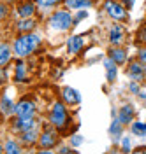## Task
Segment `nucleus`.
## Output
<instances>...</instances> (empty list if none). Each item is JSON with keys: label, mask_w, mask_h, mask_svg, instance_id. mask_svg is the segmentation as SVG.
Returning a JSON list of instances; mask_svg holds the SVG:
<instances>
[{"label": "nucleus", "mask_w": 146, "mask_h": 154, "mask_svg": "<svg viewBox=\"0 0 146 154\" xmlns=\"http://www.w3.org/2000/svg\"><path fill=\"white\" fill-rule=\"evenodd\" d=\"M85 18H86V12H85V11L78 12V16H76V23H78V21H81V19H85Z\"/></svg>", "instance_id": "29"}, {"label": "nucleus", "mask_w": 146, "mask_h": 154, "mask_svg": "<svg viewBox=\"0 0 146 154\" xmlns=\"http://www.w3.org/2000/svg\"><path fill=\"white\" fill-rule=\"evenodd\" d=\"M132 133L137 137H146V123H134L132 125Z\"/></svg>", "instance_id": "19"}, {"label": "nucleus", "mask_w": 146, "mask_h": 154, "mask_svg": "<svg viewBox=\"0 0 146 154\" xmlns=\"http://www.w3.org/2000/svg\"><path fill=\"white\" fill-rule=\"evenodd\" d=\"M109 40H111V44H120L123 40V28L115 25L109 32Z\"/></svg>", "instance_id": "12"}, {"label": "nucleus", "mask_w": 146, "mask_h": 154, "mask_svg": "<svg viewBox=\"0 0 146 154\" xmlns=\"http://www.w3.org/2000/svg\"><path fill=\"white\" fill-rule=\"evenodd\" d=\"M127 74H128L130 79H134V81H141L146 75V65L144 63H132L128 67V72Z\"/></svg>", "instance_id": "6"}, {"label": "nucleus", "mask_w": 146, "mask_h": 154, "mask_svg": "<svg viewBox=\"0 0 146 154\" xmlns=\"http://www.w3.org/2000/svg\"><path fill=\"white\" fill-rule=\"evenodd\" d=\"M132 116H134V109H132L130 105H123L122 109H120V116H118V121H120L122 125H127V123H130Z\"/></svg>", "instance_id": "11"}, {"label": "nucleus", "mask_w": 146, "mask_h": 154, "mask_svg": "<svg viewBox=\"0 0 146 154\" xmlns=\"http://www.w3.org/2000/svg\"><path fill=\"white\" fill-rule=\"evenodd\" d=\"M4 151H5V152H9V154H18L21 149H20V145H16L12 140H9V142L5 144V147H4Z\"/></svg>", "instance_id": "22"}, {"label": "nucleus", "mask_w": 146, "mask_h": 154, "mask_svg": "<svg viewBox=\"0 0 146 154\" xmlns=\"http://www.w3.org/2000/svg\"><path fill=\"white\" fill-rule=\"evenodd\" d=\"M111 60L116 63V65H120V63H125V60H127V53L123 51V49H113L111 51Z\"/></svg>", "instance_id": "16"}, {"label": "nucleus", "mask_w": 146, "mask_h": 154, "mask_svg": "<svg viewBox=\"0 0 146 154\" xmlns=\"http://www.w3.org/2000/svg\"><path fill=\"white\" fill-rule=\"evenodd\" d=\"M2 151H4V149H2V147H0V152H2Z\"/></svg>", "instance_id": "34"}, {"label": "nucleus", "mask_w": 146, "mask_h": 154, "mask_svg": "<svg viewBox=\"0 0 146 154\" xmlns=\"http://www.w3.org/2000/svg\"><path fill=\"white\" fill-rule=\"evenodd\" d=\"M104 67L107 70V79L109 81H115L116 79V63L109 58V60H104Z\"/></svg>", "instance_id": "13"}, {"label": "nucleus", "mask_w": 146, "mask_h": 154, "mask_svg": "<svg viewBox=\"0 0 146 154\" xmlns=\"http://www.w3.org/2000/svg\"><path fill=\"white\" fill-rule=\"evenodd\" d=\"M11 60V49L7 44H0V67L7 65Z\"/></svg>", "instance_id": "14"}, {"label": "nucleus", "mask_w": 146, "mask_h": 154, "mask_svg": "<svg viewBox=\"0 0 146 154\" xmlns=\"http://www.w3.org/2000/svg\"><path fill=\"white\" fill-rule=\"evenodd\" d=\"M139 60H141V63H144L146 65V49H141V53H139Z\"/></svg>", "instance_id": "28"}, {"label": "nucleus", "mask_w": 146, "mask_h": 154, "mask_svg": "<svg viewBox=\"0 0 146 154\" xmlns=\"http://www.w3.org/2000/svg\"><path fill=\"white\" fill-rule=\"evenodd\" d=\"M139 38L146 42V28H141V32H139Z\"/></svg>", "instance_id": "30"}, {"label": "nucleus", "mask_w": 146, "mask_h": 154, "mask_svg": "<svg viewBox=\"0 0 146 154\" xmlns=\"http://www.w3.org/2000/svg\"><path fill=\"white\" fill-rule=\"evenodd\" d=\"M123 2H125L127 7H132V4H134V0H123Z\"/></svg>", "instance_id": "32"}, {"label": "nucleus", "mask_w": 146, "mask_h": 154, "mask_svg": "<svg viewBox=\"0 0 146 154\" xmlns=\"http://www.w3.org/2000/svg\"><path fill=\"white\" fill-rule=\"evenodd\" d=\"M30 128H34V117H18V121L14 123L16 131H27Z\"/></svg>", "instance_id": "10"}, {"label": "nucleus", "mask_w": 146, "mask_h": 154, "mask_svg": "<svg viewBox=\"0 0 146 154\" xmlns=\"http://www.w3.org/2000/svg\"><path fill=\"white\" fill-rule=\"evenodd\" d=\"M37 2V5L41 7H53V5H57L60 0H35Z\"/></svg>", "instance_id": "24"}, {"label": "nucleus", "mask_w": 146, "mask_h": 154, "mask_svg": "<svg viewBox=\"0 0 146 154\" xmlns=\"http://www.w3.org/2000/svg\"><path fill=\"white\" fill-rule=\"evenodd\" d=\"M49 119H51L53 126H57L58 130H60V128H63V126L67 125V110H65L63 103L57 102V103L53 105V110H51V116H49Z\"/></svg>", "instance_id": "3"}, {"label": "nucleus", "mask_w": 146, "mask_h": 154, "mask_svg": "<svg viewBox=\"0 0 146 154\" xmlns=\"http://www.w3.org/2000/svg\"><path fill=\"white\" fill-rule=\"evenodd\" d=\"M16 79L18 81H25V65L23 63H20L16 67Z\"/></svg>", "instance_id": "25"}, {"label": "nucleus", "mask_w": 146, "mask_h": 154, "mask_svg": "<svg viewBox=\"0 0 146 154\" xmlns=\"http://www.w3.org/2000/svg\"><path fill=\"white\" fill-rule=\"evenodd\" d=\"M122 147H123V151H125V152H128V151H130V147H132V145H130V138H123V140H122Z\"/></svg>", "instance_id": "26"}, {"label": "nucleus", "mask_w": 146, "mask_h": 154, "mask_svg": "<svg viewBox=\"0 0 146 154\" xmlns=\"http://www.w3.org/2000/svg\"><path fill=\"white\" fill-rule=\"evenodd\" d=\"M120 133H122V123H120V121H115V123L111 125V135H113V137H115V135L120 137Z\"/></svg>", "instance_id": "23"}, {"label": "nucleus", "mask_w": 146, "mask_h": 154, "mask_svg": "<svg viewBox=\"0 0 146 154\" xmlns=\"http://www.w3.org/2000/svg\"><path fill=\"white\" fill-rule=\"evenodd\" d=\"M39 44H41V38L35 33L23 35V37L16 38V42H14V53L20 58L27 56V54H30L32 51H35V49L39 48Z\"/></svg>", "instance_id": "1"}, {"label": "nucleus", "mask_w": 146, "mask_h": 154, "mask_svg": "<svg viewBox=\"0 0 146 154\" xmlns=\"http://www.w3.org/2000/svg\"><path fill=\"white\" fill-rule=\"evenodd\" d=\"M34 11H35V7H34V4L32 2H28V4H23L20 9H18V14H20V18H30V16H34Z\"/></svg>", "instance_id": "15"}, {"label": "nucleus", "mask_w": 146, "mask_h": 154, "mask_svg": "<svg viewBox=\"0 0 146 154\" xmlns=\"http://www.w3.org/2000/svg\"><path fill=\"white\" fill-rule=\"evenodd\" d=\"M60 152H70V149H67V147H62V149H60Z\"/></svg>", "instance_id": "33"}, {"label": "nucleus", "mask_w": 146, "mask_h": 154, "mask_svg": "<svg viewBox=\"0 0 146 154\" xmlns=\"http://www.w3.org/2000/svg\"><path fill=\"white\" fill-rule=\"evenodd\" d=\"M34 26H35V21L34 19H28V18H25V21H20L18 23V30H21V32H28Z\"/></svg>", "instance_id": "21"}, {"label": "nucleus", "mask_w": 146, "mask_h": 154, "mask_svg": "<svg viewBox=\"0 0 146 154\" xmlns=\"http://www.w3.org/2000/svg\"><path fill=\"white\" fill-rule=\"evenodd\" d=\"M81 140H83V138H81L79 135H76V137H72V138H70V144H72V145H79V144H81Z\"/></svg>", "instance_id": "27"}, {"label": "nucleus", "mask_w": 146, "mask_h": 154, "mask_svg": "<svg viewBox=\"0 0 146 154\" xmlns=\"http://www.w3.org/2000/svg\"><path fill=\"white\" fill-rule=\"evenodd\" d=\"M106 11H107V14H109V16H111L113 19H116V21H122V19H125V18H127L125 9H123L120 4L113 2V0H109V2L106 4Z\"/></svg>", "instance_id": "5"}, {"label": "nucleus", "mask_w": 146, "mask_h": 154, "mask_svg": "<svg viewBox=\"0 0 146 154\" xmlns=\"http://www.w3.org/2000/svg\"><path fill=\"white\" fill-rule=\"evenodd\" d=\"M62 96H63V100L67 102V103H79V100H81V96H79V93L76 91V89H72V88H63V93H62Z\"/></svg>", "instance_id": "9"}, {"label": "nucleus", "mask_w": 146, "mask_h": 154, "mask_svg": "<svg viewBox=\"0 0 146 154\" xmlns=\"http://www.w3.org/2000/svg\"><path fill=\"white\" fill-rule=\"evenodd\" d=\"M83 44H85V40H83V37H70L67 40V49L70 54H78L79 51H81V48H83Z\"/></svg>", "instance_id": "8"}, {"label": "nucleus", "mask_w": 146, "mask_h": 154, "mask_svg": "<svg viewBox=\"0 0 146 154\" xmlns=\"http://www.w3.org/2000/svg\"><path fill=\"white\" fill-rule=\"evenodd\" d=\"M49 25H51L53 30L63 32V30H67L69 26L72 25V18H70V14H69L67 11H58V12H55V14L51 16Z\"/></svg>", "instance_id": "2"}, {"label": "nucleus", "mask_w": 146, "mask_h": 154, "mask_svg": "<svg viewBox=\"0 0 146 154\" xmlns=\"http://www.w3.org/2000/svg\"><path fill=\"white\" fill-rule=\"evenodd\" d=\"M35 138H37V131H35L34 128H30V130H27V131H23V142H27V144H34Z\"/></svg>", "instance_id": "20"}, {"label": "nucleus", "mask_w": 146, "mask_h": 154, "mask_svg": "<svg viewBox=\"0 0 146 154\" xmlns=\"http://www.w3.org/2000/svg\"><path fill=\"white\" fill-rule=\"evenodd\" d=\"M5 12H7V7H5V5H0V18H4Z\"/></svg>", "instance_id": "31"}, {"label": "nucleus", "mask_w": 146, "mask_h": 154, "mask_svg": "<svg viewBox=\"0 0 146 154\" xmlns=\"http://www.w3.org/2000/svg\"><path fill=\"white\" fill-rule=\"evenodd\" d=\"M35 112V103L30 100H21L18 105H14V114L18 117H34Z\"/></svg>", "instance_id": "4"}, {"label": "nucleus", "mask_w": 146, "mask_h": 154, "mask_svg": "<svg viewBox=\"0 0 146 154\" xmlns=\"http://www.w3.org/2000/svg\"><path fill=\"white\" fill-rule=\"evenodd\" d=\"M67 7L70 9H85V7H90V0H65Z\"/></svg>", "instance_id": "18"}, {"label": "nucleus", "mask_w": 146, "mask_h": 154, "mask_svg": "<svg viewBox=\"0 0 146 154\" xmlns=\"http://www.w3.org/2000/svg\"><path fill=\"white\" fill-rule=\"evenodd\" d=\"M39 144L44 147V151H49L53 145L57 144V133L53 131V130H46L44 133L41 135L39 138Z\"/></svg>", "instance_id": "7"}, {"label": "nucleus", "mask_w": 146, "mask_h": 154, "mask_svg": "<svg viewBox=\"0 0 146 154\" xmlns=\"http://www.w3.org/2000/svg\"><path fill=\"white\" fill-rule=\"evenodd\" d=\"M0 110L5 116H9L14 112V105H12V102H11L7 96H2V100H0Z\"/></svg>", "instance_id": "17"}]
</instances>
